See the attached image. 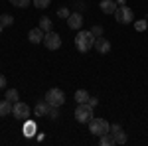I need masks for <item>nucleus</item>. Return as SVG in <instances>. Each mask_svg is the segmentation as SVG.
<instances>
[{"instance_id":"4","label":"nucleus","mask_w":148,"mask_h":146,"mask_svg":"<svg viewBox=\"0 0 148 146\" xmlns=\"http://www.w3.org/2000/svg\"><path fill=\"white\" fill-rule=\"evenodd\" d=\"M46 101L51 105V107H61L63 103H65V93L61 89H57V87H51V89H47L46 93Z\"/></svg>"},{"instance_id":"2","label":"nucleus","mask_w":148,"mask_h":146,"mask_svg":"<svg viewBox=\"0 0 148 146\" xmlns=\"http://www.w3.org/2000/svg\"><path fill=\"white\" fill-rule=\"evenodd\" d=\"M89 126V132L95 136H101V134H107V132H111V124L107 123L105 119H99V117H93L91 121L87 123Z\"/></svg>"},{"instance_id":"26","label":"nucleus","mask_w":148,"mask_h":146,"mask_svg":"<svg viewBox=\"0 0 148 146\" xmlns=\"http://www.w3.org/2000/svg\"><path fill=\"white\" fill-rule=\"evenodd\" d=\"M47 117H49V119H57V117H59V107H51Z\"/></svg>"},{"instance_id":"10","label":"nucleus","mask_w":148,"mask_h":146,"mask_svg":"<svg viewBox=\"0 0 148 146\" xmlns=\"http://www.w3.org/2000/svg\"><path fill=\"white\" fill-rule=\"evenodd\" d=\"M44 36H46V32L38 26V28H34V30L28 32V40H30L32 44H42V42H44Z\"/></svg>"},{"instance_id":"18","label":"nucleus","mask_w":148,"mask_h":146,"mask_svg":"<svg viewBox=\"0 0 148 146\" xmlns=\"http://www.w3.org/2000/svg\"><path fill=\"white\" fill-rule=\"evenodd\" d=\"M40 28H42L44 32H51V20H49L47 16H42V18H40Z\"/></svg>"},{"instance_id":"23","label":"nucleus","mask_w":148,"mask_h":146,"mask_svg":"<svg viewBox=\"0 0 148 146\" xmlns=\"http://www.w3.org/2000/svg\"><path fill=\"white\" fill-rule=\"evenodd\" d=\"M32 2H34L36 8H42V10H44V8H47V6L51 4V0H32Z\"/></svg>"},{"instance_id":"8","label":"nucleus","mask_w":148,"mask_h":146,"mask_svg":"<svg viewBox=\"0 0 148 146\" xmlns=\"http://www.w3.org/2000/svg\"><path fill=\"white\" fill-rule=\"evenodd\" d=\"M93 47H95L101 56H107V53L111 51V42L101 36V38H95V45H93Z\"/></svg>"},{"instance_id":"3","label":"nucleus","mask_w":148,"mask_h":146,"mask_svg":"<svg viewBox=\"0 0 148 146\" xmlns=\"http://www.w3.org/2000/svg\"><path fill=\"white\" fill-rule=\"evenodd\" d=\"M93 119V107L89 103H77V109H75V121L81 124H87Z\"/></svg>"},{"instance_id":"16","label":"nucleus","mask_w":148,"mask_h":146,"mask_svg":"<svg viewBox=\"0 0 148 146\" xmlns=\"http://www.w3.org/2000/svg\"><path fill=\"white\" fill-rule=\"evenodd\" d=\"M99 144H101V146H111V144H114L113 134H111V132H107V134H101V136H99Z\"/></svg>"},{"instance_id":"9","label":"nucleus","mask_w":148,"mask_h":146,"mask_svg":"<svg viewBox=\"0 0 148 146\" xmlns=\"http://www.w3.org/2000/svg\"><path fill=\"white\" fill-rule=\"evenodd\" d=\"M67 26L71 30H81V26H83V16H81V12H73V14L69 16Z\"/></svg>"},{"instance_id":"27","label":"nucleus","mask_w":148,"mask_h":146,"mask_svg":"<svg viewBox=\"0 0 148 146\" xmlns=\"http://www.w3.org/2000/svg\"><path fill=\"white\" fill-rule=\"evenodd\" d=\"M119 130H123V128H121V124H111V134H114V132H119Z\"/></svg>"},{"instance_id":"15","label":"nucleus","mask_w":148,"mask_h":146,"mask_svg":"<svg viewBox=\"0 0 148 146\" xmlns=\"http://www.w3.org/2000/svg\"><path fill=\"white\" fill-rule=\"evenodd\" d=\"M89 97H91V95H89L85 89H77V91H75V101H77V103H87V101H89Z\"/></svg>"},{"instance_id":"1","label":"nucleus","mask_w":148,"mask_h":146,"mask_svg":"<svg viewBox=\"0 0 148 146\" xmlns=\"http://www.w3.org/2000/svg\"><path fill=\"white\" fill-rule=\"evenodd\" d=\"M93 45H95V36L91 34V30L89 32L87 30H79V34L75 36V47H77V51L87 53Z\"/></svg>"},{"instance_id":"24","label":"nucleus","mask_w":148,"mask_h":146,"mask_svg":"<svg viewBox=\"0 0 148 146\" xmlns=\"http://www.w3.org/2000/svg\"><path fill=\"white\" fill-rule=\"evenodd\" d=\"M57 16H59V18H63V20H67L69 16H71V14H69V8H65V6H63V8H59V10H57Z\"/></svg>"},{"instance_id":"30","label":"nucleus","mask_w":148,"mask_h":146,"mask_svg":"<svg viewBox=\"0 0 148 146\" xmlns=\"http://www.w3.org/2000/svg\"><path fill=\"white\" fill-rule=\"evenodd\" d=\"M125 2L126 0H116V4H121V6H125Z\"/></svg>"},{"instance_id":"12","label":"nucleus","mask_w":148,"mask_h":146,"mask_svg":"<svg viewBox=\"0 0 148 146\" xmlns=\"http://www.w3.org/2000/svg\"><path fill=\"white\" fill-rule=\"evenodd\" d=\"M101 12L103 14H114L116 10V0H101Z\"/></svg>"},{"instance_id":"14","label":"nucleus","mask_w":148,"mask_h":146,"mask_svg":"<svg viewBox=\"0 0 148 146\" xmlns=\"http://www.w3.org/2000/svg\"><path fill=\"white\" fill-rule=\"evenodd\" d=\"M6 114H12V103L8 99L0 101V117H6Z\"/></svg>"},{"instance_id":"25","label":"nucleus","mask_w":148,"mask_h":146,"mask_svg":"<svg viewBox=\"0 0 148 146\" xmlns=\"http://www.w3.org/2000/svg\"><path fill=\"white\" fill-rule=\"evenodd\" d=\"M91 34L95 36V38H101V36H103V26H93V28H91Z\"/></svg>"},{"instance_id":"13","label":"nucleus","mask_w":148,"mask_h":146,"mask_svg":"<svg viewBox=\"0 0 148 146\" xmlns=\"http://www.w3.org/2000/svg\"><path fill=\"white\" fill-rule=\"evenodd\" d=\"M36 130H38L36 123H34V121H28V119H26V124H24V134L30 138V136H34V134H36Z\"/></svg>"},{"instance_id":"31","label":"nucleus","mask_w":148,"mask_h":146,"mask_svg":"<svg viewBox=\"0 0 148 146\" xmlns=\"http://www.w3.org/2000/svg\"><path fill=\"white\" fill-rule=\"evenodd\" d=\"M2 28H4V26H2V24H0V32H2Z\"/></svg>"},{"instance_id":"28","label":"nucleus","mask_w":148,"mask_h":146,"mask_svg":"<svg viewBox=\"0 0 148 146\" xmlns=\"http://www.w3.org/2000/svg\"><path fill=\"white\" fill-rule=\"evenodd\" d=\"M87 103H89V105H91L93 109H95V107L99 105V99H95V97H89V101H87Z\"/></svg>"},{"instance_id":"29","label":"nucleus","mask_w":148,"mask_h":146,"mask_svg":"<svg viewBox=\"0 0 148 146\" xmlns=\"http://www.w3.org/2000/svg\"><path fill=\"white\" fill-rule=\"evenodd\" d=\"M4 87H6V77L0 73V89H4Z\"/></svg>"},{"instance_id":"20","label":"nucleus","mask_w":148,"mask_h":146,"mask_svg":"<svg viewBox=\"0 0 148 146\" xmlns=\"http://www.w3.org/2000/svg\"><path fill=\"white\" fill-rule=\"evenodd\" d=\"M6 99H8L10 103H16V101H20V95H18L16 89H8L6 91Z\"/></svg>"},{"instance_id":"11","label":"nucleus","mask_w":148,"mask_h":146,"mask_svg":"<svg viewBox=\"0 0 148 146\" xmlns=\"http://www.w3.org/2000/svg\"><path fill=\"white\" fill-rule=\"evenodd\" d=\"M49 109H51V105L44 99V101H38V103H36L34 112H36V117H47V114H49Z\"/></svg>"},{"instance_id":"22","label":"nucleus","mask_w":148,"mask_h":146,"mask_svg":"<svg viewBox=\"0 0 148 146\" xmlns=\"http://www.w3.org/2000/svg\"><path fill=\"white\" fill-rule=\"evenodd\" d=\"M146 28H148L146 20H136V22H134V30H136V32H144Z\"/></svg>"},{"instance_id":"17","label":"nucleus","mask_w":148,"mask_h":146,"mask_svg":"<svg viewBox=\"0 0 148 146\" xmlns=\"http://www.w3.org/2000/svg\"><path fill=\"white\" fill-rule=\"evenodd\" d=\"M113 138H114V144H126V140H128L126 132H123V130L114 132V134H113Z\"/></svg>"},{"instance_id":"7","label":"nucleus","mask_w":148,"mask_h":146,"mask_svg":"<svg viewBox=\"0 0 148 146\" xmlns=\"http://www.w3.org/2000/svg\"><path fill=\"white\" fill-rule=\"evenodd\" d=\"M114 18H116L119 24H130L134 16H132V10H130L128 6H119V8L114 10Z\"/></svg>"},{"instance_id":"5","label":"nucleus","mask_w":148,"mask_h":146,"mask_svg":"<svg viewBox=\"0 0 148 146\" xmlns=\"http://www.w3.org/2000/svg\"><path fill=\"white\" fill-rule=\"evenodd\" d=\"M30 112H32V109H30L26 103H22V101L12 103V114H14L16 119H20V121H26V119L30 117Z\"/></svg>"},{"instance_id":"21","label":"nucleus","mask_w":148,"mask_h":146,"mask_svg":"<svg viewBox=\"0 0 148 146\" xmlns=\"http://www.w3.org/2000/svg\"><path fill=\"white\" fill-rule=\"evenodd\" d=\"M30 2L32 0H10V4L16 8H26V6H30Z\"/></svg>"},{"instance_id":"6","label":"nucleus","mask_w":148,"mask_h":146,"mask_svg":"<svg viewBox=\"0 0 148 146\" xmlns=\"http://www.w3.org/2000/svg\"><path fill=\"white\" fill-rule=\"evenodd\" d=\"M44 45H46L49 51L59 49L61 47V38H59V34H56L53 30L51 32H46V36H44Z\"/></svg>"},{"instance_id":"19","label":"nucleus","mask_w":148,"mask_h":146,"mask_svg":"<svg viewBox=\"0 0 148 146\" xmlns=\"http://www.w3.org/2000/svg\"><path fill=\"white\" fill-rule=\"evenodd\" d=\"M0 24H2L4 28H6V26H12V24H14V16H12V14H2V16H0Z\"/></svg>"}]
</instances>
